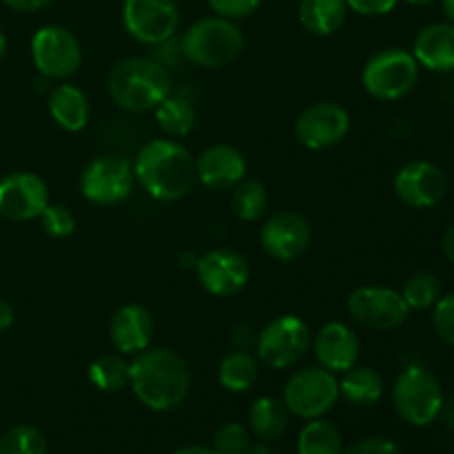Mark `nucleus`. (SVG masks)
Instances as JSON below:
<instances>
[{
	"instance_id": "obj_45",
	"label": "nucleus",
	"mask_w": 454,
	"mask_h": 454,
	"mask_svg": "<svg viewBox=\"0 0 454 454\" xmlns=\"http://www.w3.org/2000/svg\"><path fill=\"white\" fill-rule=\"evenodd\" d=\"M242 454H275V452L266 446V442H260V443H248V448Z\"/></svg>"
},
{
	"instance_id": "obj_10",
	"label": "nucleus",
	"mask_w": 454,
	"mask_h": 454,
	"mask_svg": "<svg viewBox=\"0 0 454 454\" xmlns=\"http://www.w3.org/2000/svg\"><path fill=\"white\" fill-rule=\"evenodd\" d=\"M136 186L133 162L122 155H100L80 173V193L98 207L124 202Z\"/></svg>"
},
{
	"instance_id": "obj_38",
	"label": "nucleus",
	"mask_w": 454,
	"mask_h": 454,
	"mask_svg": "<svg viewBox=\"0 0 454 454\" xmlns=\"http://www.w3.org/2000/svg\"><path fill=\"white\" fill-rule=\"evenodd\" d=\"M344 454H403L402 448L395 442L384 437H368L362 439V442L353 443Z\"/></svg>"
},
{
	"instance_id": "obj_44",
	"label": "nucleus",
	"mask_w": 454,
	"mask_h": 454,
	"mask_svg": "<svg viewBox=\"0 0 454 454\" xmlns=\"http://www.w3.org/2000/svg\"><path fill=\"white\" fill-rule=\"evenodd\" d=\"M173 454H217V452L213 450V448H204V446H184Z\"/></svg>"
},
{
	"instance_id": "obj_17",
	"label": "nucleus",
	"mask_w": 454,
	"mask_h": 454,
	"mask_svg": "<svg viewBox=\"0 0 454 454\" xmlns=\"http://www.w3.org/2000/svg\"><path fill=\"white\" fill-rule=\"evenodd\" d=\"M47 204L49 186L35 173L16 171L0 180V215L7 220H38Z\"/></svg>"
},
{
	"instance_id": "obj_22",
	"label": "nucleus",
	"mask_w": 454,
	"mask_h": 454,
	"mask_svg": "<svg viewBox=\"0 0 454 454\" xmlns=\"http://www.w3.org/2000/svg\"><path fill=\"white\" fill-rule=\"evenodd\" d=\"M49 115L62 131H82L91 118V105L87 93L69 82H60L49 91Z\"/></svg>"
},
{
	"instance_id": "obj_41",
	"label": "nucleus",
	"mask_w": 454,
	"mask_h": 454,
	"mask_svg": "<svg viewBox=\"0 0 454 454\" xmlns=\"http://www.w3.org/2000/svg\"><path fill=\"white\" fill-rule=\"evenodd\" d=\"M7 7L16 9V12H38V9L47 7L53 0H3Z\"/></svg>"
},
{
	"instance_id": "obj_20",
	"label": "nucleus",
	"mask_w": 454,
	"mask_h": 454,
	"mask_svg": "<svg viewBox=\"0 0 454 454\" xmlns=\"http://www.w3.org/2000/svg\"><path fill=\"white\" fill-rule=\"evenodd\" d=\"M155 322L149 309L142 304H124L109 322V337L120 355H140L153 341Z\"/></svg>"
},
{
	"instance_id": "obj_40",
	"label": "nucleus",
	"mask_w": 454,
	"mask_h": 454,
	"mask_svg": "<svg viewBox=\"0 0 454 454\" xmlns=\"http://www.w3.org/2000/svg\"><path fill=\"white\" fill-rule=\"evenodd\" d=\"M255 340L257 331L248 326V324H238V326H233V331H231V344H233L235 348H253V346H255Z\"/></svg>"
},
{
	"instance_id": "obj_14",
	"label": "nucleus",
	"mask_w": 454,
	"mask_h": 454,
	"mask_svg": "<svg viewBox=\"0 0 454 454\" xmlns=\"http://www.w3.org/2000/svg\"><path fill=\"white\" fill-rule=\"evenodd\" d=\"M198 279L204 291L213 297H233L244 291L251 279V266L242 253L233 248H211L198 257Z\"/></svg>"
},
{
	"instance_id": "obj_3",
	"label": "nucleus",
	"mask_w": 454,
	"mask_h": 454,
	"mask_svg": "<svg viewBox=\"0 0 454 454\" xmlns=\"http://www.w3.org/2000/svg\"><path fill=\"white\" fill-rule=\"evenodd\" d=\"M106 89L111 100L122 111L145 114L173 93V78L171 71L151 56H133L111 67Z\"/></svg>"
},
{
	"instance_id": "obj_33",
	"label": "nucleus",
	"mask_w": 454,
	"mask_h": 454,
	"mask_svg": "<svg viewBox=\"0 0 454 454\" xmlns=\"http://www.w3.org/2000/svg\"><path fill=\"white\" fill-rule=\"evenodd\" d=\"M38 220L43 224L44 233L51 235V238H69L75 231V215L65 204L49 202L44 211L40 213Z\"/></svg>"
},
{
	"instance_id": "obj_23",
	"label": "nucleus",
	"mask_w": 454,
	"mask_h": 454,
	"mask_svg": "<svg viewBox=\"0 0 454 454\" xmlns=\"http://www.w3.org/2000/svg\"><path fill=\"white\" fill-rule=\"evenodd\" d=\"M340 397L359 408L375 406L384 397V377L375 368L355 364L350 371L341 372Z\"/></svg>"
},
{
	"instance_id": "obj_8",
	"label": "nucleus",
	"mask_w": 454,
	"mask_h": 454,
	"mask_svg": "<svg viewBox=\"0 0 454 454\" xmlns=\"http://www.w3.org/2000/svg\"><path fill=\"white\" fill-rule=\"evenodd\" d=\"M282 402L297 419H319L340 402V381L322 366L300 368L288 377Z\"/></svg>"
},
{
	"instance_id": "obj_1",
	"label": "nucleus",
	"mask_w": 454,
	"mask_h": 454,
	"mask_svg": "<svg viewBox=\"0 0 454 454\" xmlns=\"http://www.w3.org/2000/svg\"><path fill=\"white\" fill-rule=\"evenodd\" d=\"M136 182L158 202H177L193 191L195 158L176 137L145 142L133 160Z\"/></svg>"
},
{
	"instance_id": "obj_39",
	"label": "nucleus",
	"mask_w": 454,
	"mask_h": 454,
	"mask_svg": "<svg viewBox=\"0 0 454 454\" xmlns=\"http://www.w3.org/2000/svg\"><path fill=\"white\" fill-rule=\"evenodd\" d=\"M402 0H346L350 12L359 16H386L393 12Z\"/></svg>"
},
{
	"instance_id": "obj_32",
	"label": "nucleus",
	"mask_w": 454,
	"mask_h": 454,
	"mask_svg": "<svg viewBox=\"0 0 454 454\" xmlns=\"http://www.w3.org/2000/svg\"><path fill=\"white\" fill-rule=\"evenodd\" d=\"M44 434L34 426H13L0 437V454H47Z\"/></svg>"
},
{
	"instance_id": "obj_2",
	"label": "nucleus",
	"mask_w": 454,
	"mask_h": 454,
	"mask_svg": "<svg viewBox=\"0 0 454 454\" xmlns=\"http://www.w3.org/2000/svg\"><path fill=\"white\" fill-rule=\"evenodd\" d=\"M129 386L142 406L167 412L184 403L191 390V368L173 350L149 346L133 357Z\"/></svg>"
},
{
	"instance_id": "obj_19",
	"label": "nucleus",
	"mask_w": 454,
	"mask_h": 454,
	"mask_svg": "<svg viewBox=\"0 0 454 454\" xmlns=\"http://www.w3.org/2000/svg\"><path fill=\"white\" fill-rule=\"evenodd\" d=\"M310 348L317 359V366L326 368L333 375H341L359 362V337L344 322L324 324L313 337Z\"/></svg>"
},
{
	"instance_id": "obj_47",
	"label": "nucleus",
	"mask_w": 454,
	"mask_h": 454,
	"mask_svg": "<svg viewBox=\"0 0 454 454\" xmlns=\"http://www.w3.org/2000/svg\"><path fill=\"white\" fill-rule=\"evenodd\" d=\"M443 12H446L448 20L454 22V0H443Z\"/></svg>"
},
{
	"instance_id": "obj_24",
	"label": "nucleus",
	"mask_w": 454,
	"mask_h": 454,
	"mask_svg": "<svg viewBox=\"0 0 454 454\" xmlns=\"http://www.w3.org/2000/svg\"><path fill=\"white\" fill-rule=\"evenodd\" d=\"M291 424V412L278 397H260L248 411V430L260 442H275L282 437Z\"/></svg>"
},
{
	"instance_id": "obj_46",
	"label": "nucleus",
	"mask_w": 454,
	"mask_h": 454,
	"mask_svg": "<svg viewBox=\"0 0 454 454\" xmlns=\"http://www.w3.org/2000/svg\"><path fill=\"white\" fill-rule=\"evenodd\" d=\"M442 415H446V421H448V426H452V428H454V402H450V403H446V402H443Z\"/></svg>"
},
{
	"instance_id": "obj_11",
	"label": "nucleus",
	"mask_w": 454,
	"mask_h": 454,
	"mask_svg": "<svg viewBox=\"0 0 454 454\" xmlns=\"http://www.w3.org/2000/svg\"><path fill=\"white\" fill-rule=\"evenodd\" d=\"M122 25L133 40L153 47L177 34L180 9L176 0H124Z\"/></svg>"
},
{
	"instance_id": "obj_13",
	"label": "nucleus",
	"mask_w": 454,
	"mask_h": 454,
	"mask_svg": "<svg viewBox=\"0 0 454 454\" xmlns=\"http://www.w3.org/2000/svg\"><path fill=\"white\" fill-rule=\"evenodd\" d=\"M350 131V114L331 100L313 102L295 122V137L304 149L326 151L340 145Z\"/></svg>"
},
{
	"instance_id": "obj_30",
	"label": "nucleus",
	"mask_w": 454,
	"mask_h": 454,
	"mask_svg": "<svg viewBox=\"0 0 454 454\" xmlns=\"http://www.w3.org/2000/svg\"><path fill=\"white\" fill-rule=\"evenodd\" d=\"M231 208L242 222H257L269 208V191L262 182L244 177L231 195Z\"/></svg>"
},
{
	"instance_id": "obj_16",
	"label": "nucleus",
	"mask_w": 454,
	"mask_h": 454,
	"mask_svg": "<svg viewBox=\"0 0 454 454\" xmlns=\"http://www.w3.org/2000/svg\"><path fill=\"white\" fill-rule=\"evenodd\" d=\"M395 195L411 208H433L446 198L448 177L428 160L403 164L393 180Z\"/></svg>"
},
{
	"instance_id": "obj_49",
	"label": "nucleus",
	"mask_w": 454,
	"mask_h": 454,
	"mask_svg": "<svg viewBox=\"0 0 454 454\" xmlns=\"http://www.w3.org/2000/svg\"><path fill=\"white\" fill-rule=\"evenodd\" d=\"M4 51H7V38H4V34L0 31V58L4 56Z\"/></svg>"
},
{
	"instance_id": "obj_18",
	"label": "nucleus",
	"mask_w": 454,
	"mask_h": 454,
	"mask_svg": "<svg viewBox=\"0 0 454 454\" xmlns=\"http://www.w3.org/2000/svg\"><path fill=\"white\" fill-rule=\"evenodd\" d=\"M247 158L233 145H211L195 158V176L211 191H233L247 177Z\"/></svg>"
},
{
	"instance_id": "obj_31",
	"label": "nucleus",
	"mask_w": 454,
	"mask_h": 454,
	"mask_svg": "<svg viewBox=\"0 0 454 454\" xmlns=\"http://www.w3.org/2000/svg\"><path fill=\"white\" fill-rule=\"evenodd\" d=\"M403 301L408 304L411 310H426L433 309L434 304L442 297V282L434 273L430 270H419V273L411 275V278L403 282L402 291Z\"/></svg>"
},
{
	"instance_id": "obj_35",
	"label": "nucleus",
	"mask_w": 454,
	"mask_h": 454,
	"mask_svg": "<svg viewBox=\"0 0 454 454\" xmlns=\"http://www.w3.org/2000/svg\"><path fill=\"white\" fill-rule=\"evenodd\" d=\"M433 328L439 340L454 346V293L442 295L433 306Z\"/></svg>"
},
{
	"instance_id": "obj_34",
	"label": "nucleus",
	"mask_w": 454,
	"mask_h": 454,
	"mask_svg": "<svg viewBox=\"0 0 454 454\" xmlns=\"http://www.w3.org/2000/svg\"><path fill=\"white\" fill-rule=\"evenodd\" d=\"M251 443L248 430L238 421H229V424L220 426L213 437V450L217 454H242Z\"/></svg>"
},
{
	"instance_id": "obj_29",
	"label": "nucleus",
	"mask_w": 454,
	"mask_h": 454,
	"mask_svg": "<svg viewBox=\"0 0 454 454\" xmlns=\"http://www.w3.org/2000/svg\"><path fill=\"white\" fill-rule=\"evenodd\" d=\"M129 380H131V362H127L120 353L102 355L89 366V381L102 393H118L127 388Z\"/></svg>"
},
{
	"instance_id": "obj_21",
	"label": "nucleus",
	"mask_w": 454,
	"mask_h": 454,
	"mask_svg": "<svg viewBox=\"0 0 454 454\" xmlns=\"http://www.w3.org/2000/svg\"><path fill=\"white\" fill-rule=\"evenodd\" d=\"M412 56L424 69L434 74H452L454 22H434L424 27L412 43Z\"/></svg>"
},
{
	"instance_id": "obj_12",
	"label": "nucleus",
	"mask_w": 454,
	"mask_h": 454,
	"mask_svg": "<svg viewBox=\"0 0 454 454\" xmlns=\"http://www.w3.org/2000/svg\"><path fill=\"white\" fill-rule=\"evenodd\" d=\"M348 313L355 322L372 331H393L411 315L402 293L386 286H359L348 297Z\"/></svg>"
},
{
	"instance_id": "obj_15",
	"label": "nucleus",
	"mask_w": 454,
	"mask_h": 454,
	"mask_svg": "<svg viewBox=\"0 0 454 454\" xmlns=\"http://www.w3.org/2000/svg\"><path fill=\"white\" fill-rule=\"evenodd\" d=\"M313 242V229L304 215L295 211H278L262 224L260 244L269 257L293 262L304 255Z\"/></svg>"
},
{
	"instance_id": "obj_6",
	"label": "nucleus",
	"mask_w": 454,
	"mask_h": 454,
	"mask_svg": "<svg viewBox=\"0 0 454 454\" xmlns=\"http://www.w3.org/2000/svg\"><path fill=\"white\" fill-rule=\"evenodd\" d=\"M313 346L310 326L297 315H279L257 331L255 355L273 371H288L309 355Z\"/></svg>"
},
{
	"instance_id": "obj_5",
	"label": "nucleus",
	"mask_w": 454,
	"mask_h": 454,
	"mask_svg": "<svg viewBox=\"0 0 454 454\" xmlns=\"http://www.w3.org/2000/svg\"><path fill=\"white\" fill-rule=\"evenodd\" d=\"M419 80V62L412 51L388 47L372 53L362 69V84L368 96L381 102L402 100Z\"/></svg>"
},
{
	"instance_id": "obj_7",
	"label": "nucleus",
	"mask_w": 454,
	"mask_h": 454,
	"mask_svg": "<svg viewBox=\"0 0 454 454\" xmlns=\"http://www.w3.org/2000/svg\"><path fill=\"white\" fill-rule=\"evenodd\" d=\"M446 397L442 384L428 368L412 364L403 368L393 386V406L411 426H430L439 415Z\"/></svg>"
},
{
	"instance_id": "obj_9",
	"label": "nucleus",
	"mask_w": 454,
	"mask_h": 454,
	"mask_svg": "<svg viewBox=\"0 0 454 454\" xmlns=\"http://www.w3.org/2000/svg\"><path fill=\"white\" fill-rule=\"evenodd\" d=\"M31 60L43 78L65 82L82 65V44L67 27H40L31 38Z\"/></svg>"
},
{
	"instance_id": "obj_4",
	"label": "nucleus",
	"mask_w": 454,
	"mask_h": 454,
	"mask_svg": "<svg viewBox=\"0 0 454 454\" xmlns=\"http://www.w3.org/2000/svg\"><path fill=\"white\" fill-rule=\"evenodd\" d=\"M180 38L186 60L204 69H220L231 65L242 56L247 44L238 22L222 16L200 18Z\"/></svg>"
},
{
	"instance_id": "obj_36",
	"label": "nucleus",
	"mask_w": 454,
	"mask_h": 454,
	"mask_svg": "<svg viewBox=\"0 0 454 454\" xmlns=\"http://www.w3.org/2000/svg\"><path fill=\"white\" fill-rule=\"evenodd\" d=\"M262 0H208V7L215 16L229 18V20H242V18L253 16Z\"/></svg>"
},
{
	"instance_id": "obj_26",
	"label": "nucleus",
	"mask_w": 454,
	"mask_h": 454,
	"mask_svg": "<svg viewBox=\"0 0 454 454\" xmlns=\"http://www.w3.org/2000/svg\"><path fill=\"white\" fill-rule=\"evenodd\" d=\"M257 377H260V359L251 350H231L217 366V381L229 393H247L255 386Z\"/></svg>"
},
{
	"instance_id": "obj_37",
	"label": "nucleus",
	"mask_w": 454,
	"mask_h": 454,
	"mask_svg": "<svg viewBox=\"0 0 454 454\" xmlns=\"http://www.w3.org/2000/svg\"><path fill=\"white\" fill-rule=\"evenodd\" d=\"M151 58H153L155 62H160L162 67H167L168 71L176 69V67H180L182 62L186 60L184 49H182V38L171 35V38L153 44V53H151Z\"/></svg>"
},
{
	"instance_id": "obj_48",
	"label": "nucleus",
	"mask_w": 454,
	"mask_h": 454,
	"mask_svg": "<svg viewBox=\"0 0 454 454\" xmlns=\"http://www.w3.org/2000/svg\"><path fill=\"white\" fill-rule=\"evenodd\" d=\"M403 3H408V4H415V7H424V4H430V3H434V0H403Z\"/></svg>"
},
{
	"instance_id": "obj_28",
	"label": "nucleus",
	"mask_w": 454,
	"mask_h": 454,
	"mask_svg": "<svg viewBox=\"0 0 454 454\" xmlns=\"http://www.w3.org/2000/svg\"><path fill=\"white\" fill-rule=\"evenodd\" d=\"M297 454H344V439L333 421L310 419L297 437Z\"/></svg>"
},
{
	"instance_id": "obj_25",
	"label": "nucleus",
	"mask_w": 454,
	"mask_h": 454,
	"mask_svg": "<svg viewBox=\"0 0 454 454\" xmlns=\"http://www.w3.org/2000/svg\"><path fill=\"white\" fill-rule=\"evenodd\" d=\"M348 12L346 0H301L300 22L309 34L333 35L344 27Z\"/></svg>"
},
{
	"instance_id": "obj_27",
	"label": "nucleus",
	"mask_w": 454,
	"mask_h": 454,
	"mask_svg": "<svg viewBox=\"0 0 454 454\" xmlns=\"http://www.w3.org/2000/svg\"><path fill=\"white\" fill-rule=\"evenodd\" d=\"M155 122L168 137H184L195 129V106L189 98L180 93H168L158 106H155Z\"/></svg>"
},
{
	"instance_id": "obj_42",
	"label": "nucleus",
	"mask_w": 454,
	"mask_h": 454,
	"mask_svg": "<svg viewBox=\"0 0 454 454\" xmlns=\"http://www.w3.org/2000/svg\"><path fill=\"white\" fill-rule=\"evenodd\" d=\"M442 251L446 255V260L454 264V224L448 226L442 235Z\"/></svg>"
},
{
	"instance_id": "obj_43",
	"label": "nucleus",
	"mask_w": 454,
	"mask_h": 454,
	"mask_svg": "<svg viewBox=\"0 0 454 454\" xmlns=\"http://www.w3.org/2000/svg\"><path fill=\"white\" fill-rule=\"evenodd\" d=\"M13 319H16V315H13L12 304L4 300H0V333L7 331V328H12Z\"/></svg>"
}]
</instances>
